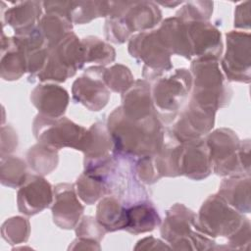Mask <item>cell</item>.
Here are the masks:
<instances>
[{"instance_id": "cell-37", "label": "cell", "mask_w": 251, "mask_h": 251, "mask_svg": "<svg viewBox=\"0 0 251 251\" xmlns=\"http://www.w3.org/2000/svg\"><path fill=\"white\" fill-rule=\"evenodd\" d=\"M107 231L91 216H83L75 226L76 237L94 240L100 243Z\"/></svg>"}, {"instance_id": "cell-34", "label": "cell", "mask_w": 251, "mask_h": 251, "mask_svg": "<svg viewBox=\"0 0 251 251\" xmlns=\"http://www.w3.org/2000/svg\"><path fill=\"white\" fill-rule=\"evenodd\" d=\"M104 79L110 91L122 94L135 81L130 70L122 64H116L109 69H106Z\"/></svg>"}, {"instance_id": "cell-36", "label": "cell", "mask_w": 251, "mask_h": 251, "mask_svg": "<svg viewBox=\"0 0 251 251\" xmlns=\"http://www.w3.org/2000/svg\"><path fill=\"white\" fill-rule=\"evenodd\" d=\"M104 32L106 39L116 44L125 43L132 36L122 17L107 18L104 25Z\"/></svg>"}, {"instance_id": "cell-43", "label": "cell", "mask_w": 251, "mask_h": 251, "mask_svg": "<svg viewBox=\"0 0 251 251\" xmlns=\"http://www.w3.org/2000/svg\"><path fill=\"white\" fill-rule=\"evenodd\" d=\"M100 250V244L97 241L76 237L69 246V250Z\"/></svg>"}, {"instance_id": "cell-19", "label": "cell", "mask_w": 251, "mask_h": 251, "mask_svg": "<svg viewBox=\"0 0 251 251\" xmlns=\"http://www.w3.org/2000/svg\"><path fill=\"white\" fill-rule=\"evenodd\" d=\"M1 23L3 28L10 25L15 32L35 26L42 17L43 2L19 1L11 2V7L5 8L1 3Z\"/></svg>"}, {"instance_id": "cell-17", "label": "cell", "mask_w": 251, "mask_h": 251, "mask_svg": "<svg viewBox=\"0 0 251 251\" xmlns=\"http://www.w3.org/2000/svg\"><path fill=\"white\" fill-rule=\"evenodd\" d=\"M69 101L68 91L55 83L38 84L30 93V102L38 114L49 118L63 117Z\"/></svg>"}, {"instance_id": "cell-24", "label": "cell", "mask_w": 251, "mask_h": 251, "mask_svg": "<svg viewBox=\"0 0 251 251\" xmlns=\"http://www.w3.org/2000/svg\"><path fill=\"white\" fill-rule=\"evenodd\" d=\"M126 217L127 224L125 230L133 234L152 231L161 225L160 215L149 200H142L126 207Z\"/></svg>"}, {"instance_id": "cell-33", "label": "cell", "mask_w": 251, "mask_h": 251, "mask_svg": "<svg viewBox=\"0 0 251 251\" xmlns=\"http://www.w3.org/2000/svg\"><path fill=\"white\" fill-rule=\"evenodd\" d=\"M30 233V225L27 219L20 216L7 219L1 226V234L4 240L10 244L26 242Z\"/></svg>"}, {"instance_id": "cell-10", "label": "cell", "mask_w": 251, "mask_h": 251, "mask_svg": "<svg viewBox=\"0 0 251 251\" xmlns=\"http://www.w3.org/2000/svg\"><path fill=\"white\" fill-rule=\"evenodd\" d=\"M226 48L221 60L222 71L229 81L251 80V37L249 32L230 30L226 34Z\"/></svg>"}, {"instance_id": "cell-21", "label": "cell", "mask_w": 251, "mask_h": 251, "mask_svg": "<svg viewBox=\"0 0 251 251\" xmlns=\"http://www.w3.org/2000/svg\"><path fill=\"white\" fill-rule=\"evenodd\" d=\"M121 17L131 34L136 31L152 30L162 22V12L152 1H129Z\"/></svg>"}, {"instance_id": "cell-41", "label": "cell", "mask_w": 251, "mask_h": 251, "mask_svg": "<svg viewBox=\"0 0 251 251\" xmlns=\"http://www.w3.org/2000/svg\"><path fill=\"white\" fill-rule=\"evenodd\" d=\"M250 2L245 1L235 7L234 11V27L249 29L250 28Z\"/></svg>"}, {"instance_id": "cell-2", "label": "cell", "mask_w": 251, "mask_h": 251, "mask_svg": "<svg viewBox=\"0 0 251 251\" xmlns=\"http://www.w3.org/2000/svg\"><path fill=\"white\" fill-rule=\"evenodd\" d=\"M192 90L190 100L217 112L227 106L232 89L220 69V63L212 58H195L190 65Z\"/></svg>"}, {"instance_id": "cell-23", "label": "cell", "mask_w": 251, "mask_h": 251, "mask_svg": "<svg viewBox=\"0 0 251 251\" xmlns=\"http://www.w3.org/2000/svg\"><path fill=\"white\" fill-rule=\"evenodd\" d=\"M218 194L238 212L250 213V176H227L221 182Z\"/></svg>"}, {"instance_id": "cell-28", "label": "cell", "mask_w": 251, "mask_h": 251, "mask_svg": "<svg viewBox=\"0 0 251 251\" xmlns=\"http://www.w3.org/2000/svg\"><path fill=\"white\" fill-rule=\"evenodd\" d=\"M37 26L42 32L49 49L55 47L67 34L73 32V24L65 17L56 13H45Z\"/></svg>"}, {"instance_id": "cell-35", "label": "cell", "mask_w": 251, "mask_h": 251, "mask_svg": "<svg viewBox=\"0 0 251 251\" xmlns=\"http://www.w3.org/2000/svg\"><path fill=\"white\" fill-rule=\"evenodd\" d=\"M214 3L211 1H188L178 9L176 17L185 22H209L213 14Z\"/></svg>"}, {"instance_id": "cell-40", "label": "cell", "mask_w": 251, "mask_h": 251, "mask_svg": "<svg viewBox=\"0 0 251 251\" xmlns=\"http://www.w3.org/2000/svg\"><path fill=\"white\" fill-rule=\"evenodd\" d=\"M18 146V135L11 126H3L1 128V156L10 155Z\"/></svg>"}, {"instance_id": "cell-14", "label": "cell", "mask_w": 251, "mask_h": 251, "mask_svg": "<svg viewBox=\"0 0 251 251\" xmlns=\"http://www.w3.org/2000/svg\"><path fill=\"white\" fill-rule=\"evenodd\" d=\"M177 163L179 176L194 180L208 177L212 173V165L205 137L179 142Z\"/></svg>"}, {"instance_id": "cell-18", "label": "cell", "mask_w": 251, "mask_h": 251, "mask_svg": "<svg viewBox=\"0 0 251 251\" xmlns=\"http://www.w3.org/2000/svg\"><path fill=\"white\" fill-rule=\"evenodd\" d=\"M156 30L161 41L172 55H178L191 60L192 47L185 21L176 16L167 18L160 23Z\"/></svg>"}, {"instance_id": "cell-3", "label": "cell", "mask_w": 251, "mask_h": 251, "mask_svg": "<svg viewBox=\"0 0 251 251\" xmlns=\"http://www.w3.org/2000/svg\"><path fill=\"white\" fill-rule=\"evenodd\" d=\"M161 235L176 250L219 249L213 238L198 230L196 214L181 203L174 204L166 212L161 225Z\"/></svg>"}, {"instance_id": "cell-31", "label": "cell", "mask_w": 251, "mask_h": 251, "mask_svg": "<svg viewBox=\"0 0 251 251\" xmlns=\"http://www.w3.org/2000/svg\"><path fill=\"white\" fill-rule=\"evenodd\" d=\"M84 49L85 63H94L97 66H106L116 59L115 49L107 42L97 36H86L81 38Z\"/></svg>"}, {"instance_id": "cell-1", "label": "cell", "mask_w": 251, "mask_h": 251, "mask_svg": "<svg viewBox=\"0 0 251 251\" xmlns=\"http://www.w3.org/2000/svg\"><path fill=\"white\" fill-rule=\"evenodd\" d=\"M107 127L113 140V154L127 160L155 155L165 141L164 124L157 112L148 118L133 120L119 106L109 115Z\"/></svg>"}, {"instance_id": "cell-12", "label": "cell", "mask_w": 251, "mask_h": 251, "mask_svg": "<svg viewBox=\"0 0 251 251\" xmlns=\"http://www.w3.org/2000/svg\"><path fill=\"white\" fill-rule=\"evenodd\" d=\"M105 70L102 66L88 67L74 81L72 96L75 102L94 112L102 110L108 104L111 92L105 83Z\"/></svg>"}, {"instance_id": "cell-20", "label": "cell", "mask_w": 251, "mask_h": 251, "mask_svg": "<svg viewBox=\"0 0 251 251\" xmlns=\"http://www.w3.org/2000/svg\"><path fill=\"white\" fill-rule=\"evenodd\" d=\"M123 112L133 120H142L156 113L154 108L151 83L145 79H137L122 94Z\"/></svg>"}, {"instance_id": "cell-11", "label": "cell", "mask_w": 251, "mask_h": 251, "mask_svg": "<svg viewBox=\"0 0 251 251\" xmlns=\"http://www.w3.org/2000/svg\"><path fill=\"white\" fill-rule=\"evenodd\" d=\"M215 115V111L189 100L169 125L168 133L180 143L203 138L214 127Z\"/></svg>"}, {"instance_id": "cell-25", "label": "cell", "mask_w": 251, "mask_h": 251, "mask_svg": "<svg viewBox=\"0 0 251 251\" xmlns=\"http://www.w3.org/2000/svg\"><path fill=\"white\" fill-rule=\"evenodd\" d=\"M95 219L107 232L125 229L127 224L126 207L115 196L103 197L97 205Z\"/></svg>"}, {"instance_id": "cell-7", "label": "cell", "mask_w": 251, "mask_h": 251, "mask_svg": "<svg viewBox=\"0 0 251 251\" xmlns=\"http://www.w3.org/2000/svg\"><path fill=\"white\" fill-rule=\"evenodd\" d=\"M247 218L229 206L218 193L210 195L196 214V226L205 235L229 238Z\"/></svg>"}, {"instance_id": "cell-39", "label": "cell", "mask_w": 251, "mask_h": 251, "mask_svg": "<svg viewBox=\"0 0 251 251\" xmlns=\"http://www.w3.org/2000/svg\"><path fill=\"white\" fill-rule=\"evenodd\" d=\"M251 241L250 221L247 218L239 229L227 239L228 249H248Z\"/></svg>"}, {"instance_id": "cell-5", "label": "cell", "mask_w": 251, "mask_h": 251, "mask_svg": "<svg viewBox=\"0 0 251 251\" xmlns=\"http://www.w3.org/2000/svg\"><path fill=\"white\" fill-rule=\"evenodd\" d=\"M84 64V49L81 39L75 32H71L49 50L46 63L35 78L41 82H64L74 76Z\"/></svg>"}, {"instance_id": "cell-44", "label": "cell", "mask_w": 251, "mask_h": 251, "mask_svg": "<svg viewBox=\"0 0 251 251\" xmlns=\"http://www.w3.org/2000/svg\"><path fill=\"white\" fill-rule=\"evenodd\" d=\"M157 5H162V6H165V7H168V8H174L177 5H180V4H183L184 2L183 1H177V2H172V1H167V2H155Z\"/></svg>"}, {"instance_id": "cell-9", "label": "cell", "mask_w": 251, "mask_h": 251, "mask_svg": "<svg viewBox=\"0 0 251 251\" xmlns=\"http://www.w3.org/2000/svg\"><path fill=\"white\" fill-rule=\"evenodd\" d=\"M205 140L209 149L212 172L221 176H250L241 163V140L230 128L220 127L210 131Z\"/></svg>"}, {"instance_id": "cell-26", "label": "cell", "mask_w": 251, "mask_h": 251, "mask_svg": "<svg viewBox=\"0 0 251 251\" xmlns=\"http://www.w3.org/2000/svg\"><path fill=\"white\" fill-rule=\"evenodd\" d=\"M113 153V140L109 133L107 124L97 122L88 128V135L83 150V163L103 159Z\"/></svg>"}, {"instance_id": "cell-30", "label": "cell", "mask_w": 251, "mask_h": 251, "mask_svg": "<svg viewBox=\"0 0 251 251\" xmlns=\"http://www.w3.org/2000/svg\"><path fill=\"white\" fill-rule=\"evenodd\" d=\"M27 175L25 160L12 155L1 156L0 180L3 185L11 188L20 187Z\"/></svg>"}, {"instance_id": "cell-38", "label": "cell", "mask_w": 251, "mask_h": 251, "mask_svg": "<svg viewBox=\"0 0 251 251\" xmlns=\"http://www.w3.org/2000/svg\"><path fill=\"white\" fill-rule=\"evenodd\" d=\"M152 156L137 159L134 166V173L137 178L146 184L155 183L161 178L156 171Z\"/></svg>"}, {"instance_id": "cell-27", "label": "cell", "mask_w": 251, "mask_h": 251, "mask_svg": "<svg viewBox=\"0 0 251 251\" xmlns=\"http://www.w3.org/2000/svg\"><path fill=\"white\" fill-rule=\"evenodd\" d=\"M110 1H69L68 19L72 24L84 25L96 18H108Z\"/></svg>"}, {"instance_id": "cell-22", "label": "cell", "mask_w": 251, "mask_h": 251, "mask_svg": "<svg viewBox=\"0 0 251 251\" xmlns=\"http://www.w3.org/2000/svg\"><path fill=\"white\" fill-rule=\"evenodd\" d=\"M1 77L4 80H17L27 73V59L25 52L20 48L12 36L2 31L1 35Z\"/></svg>"}, {"instance_id": "cell-6", "label": "cell", "mask_w": 251, "mask_h": 251, "mask_svg": "<svg viewBox=\"0 0 251 251\" xmlns=\"http://www.w3.org/2000/svg\"><path fill=\"white\" fill-rule=\"evenodd\" d=\"M33 135L39 143L56 150L73 148L83 152L88 129L66 117L49 118L37 114L32 123Z\"/></svg>"}, {"instance_id": "cell-29", "label": "cell", "mask_w": 251, "mask_h": 251, "mask_svg": "<svg viewBox=\"0 0 251 251\" xmlns=\"http://www.w3.org/2000/svg\"><path fill=\"white\" fill-rule=\"evenodd\" d=\"M26 163L36 175L42 176L49 175L58 166V150L38 142L26 152Z\"/></svg>"}, {"instance_id": "cell-32", "label": "cell", "mask_w": 251, "mask_h": 251, "mask_svg": "<svg viewBox=\"0 0 251 251\" xmlns=\"http://www.w3.org/2000/svg\"><path fill=\"white\" fill-rule=\"evenodd\" d=\"M75 185L77 196L87 205L94 204L110 193L107 184L102 179L84 172L77 177Z\"/></svg>"}, {"instance_id": "cell-42", "label": "cell", "mask_w": 251, "mask_h": 251, "mask_svg": "<svg viewBox=\"0 0 251 251\" xmlns=\"http://www.w3.org/2000/svg\"><path fill=\"white\" fill-rule=\"evenodd\" d=\"M172 249V247L160 239L154 238L153 236H148L140 239L134 246V250H165Z\"/></svg>"}, {"instance_id": "cell-13", "label": "cell", "mask_w": 251, "mask_h": 251, "mask_svg": "<svg viewBox=\"0 0 251 251\" xmlns=\"http://www.w3.org/2000/svg\"><path fill=\"white\" fill-rule=\"evenodd\" d=\"M54 199V187L42 176L27 175L17 192L18 210L33 216L48 208Z\"/></svg>"}, {"instance_id": "cell-15", "label": "cell", "mask_w": 251, "mask_h": 251, "mask_svg": "<svg viewBox=\"0 0 251 251\" xmlns=\"http://www.w3.org/2000/svg\"><path fill=\"white\" fill-rule=\"evenodd\" d=\"M75 185L62 182L54 186V199L51 206L54 224L63 229H72L81 219L84 207L77 198Z\"/></svg>"}, {"instance_id": "cell-4", "label": "cell", "mask_w": 251, "mask_h": 251, "mask_svg": "<svg viewBox=\"0 0 251 251\" xmlns=\"http://www.w3.org/2000/svg\"><path fill=\"white\" fill-rule=\"evenodd\" d=\"M192 90V75L184 68L176 69L152 81L151 94L154 108L162 121L170 125L187 103Z\"/></svg>"}, {"instance_id": "cell-8", "label": "cell", "mask_w": 251, "mask_h": 251, "mask_svg": "<svg viewBox=\"0 0 251 251\" xmlns=\"http://www.w3.org/2000/svg\"><path fill=\"white\" fill-rule=\"evenodd\" d=\"M127 50L132 58L143 63L142 76L148 82L154 81L173 69L172 54L161 41L156 29L132 35Z\"/></svg>"}, {"instance_id": "cell-16", "label": "cell", "mask_w": 251, "mask_h": 251, "mask_svg": "<svg viewBox=\"0 0 251 251\" xmlns=\"http://www.w3.org/2000/svg\"><path fill=\"white\" fill-rule=\"evenodd\" d=\"M192 57L219 60L224 49L221 31L209 22H186Z\"/></svg>"}]
</instances>
